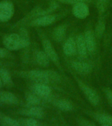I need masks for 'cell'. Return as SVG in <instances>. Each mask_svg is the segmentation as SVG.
<instances>
[{
    "label": "cell",
    "instance_id": "6da1fadb",
    "mask_svg": "<svg viewBox=\"0 0 112 126\" xmlns=\"http://www.w3.org/2000/svg\"><path fill=\"white\" fill-rule=\"evenodd\" d=\"M3 43L6 49L18 51L26 48L29 45V38L22 37L19 33H10L4 36Z\"/></svg>",
    "mask_w": 112,
    "mask_h": 126
},
{
    "label": "cell",
    "instance_id": "7a4b0ae2",
    "mask_svg": "<svg viewBox=\"0 0 112 126\" xmlns=\"http://www.w3.org/2000/svg\"><path fill=\"white\" fill-rule=\"evenodd\" d=\"M14 13V5L10 0L0 1V22H6L11 19Z\"/></svg>",
    "mask_w": 112,
    "mask_h": 126
},
{
    "label": "cell",
    "instance_id": "3957f363",
    "mask_svg": "<svg viewBox=\"0 0 112 126\" xmlns=\"http://www.w3.org/2000/svg\"><path fill=\"white\" fill-rule=\"evenodd\" d=\"M24 73V74L26 78L35 81L36 83L48 84L50 83L47 70H31Z\"/></svg>",
    "mask_w": 112,
    "mask_h": 126
},
{
    "label": "cell",
    "instance_id": "277c9868",
    "mask_svg": "<svg viewBox=\"0 0 112 126\" xmlns=\"http://www.w3.org/2000/svg\"><path fill=\"white\" fill-rule=\"evenodd\" d=\"M77 82L78 83L79 86L83 91V93L86 96L88 101L93 106H97L100 102V98H99V96L97 94V93L94 89L90 88V87L86 85L85 83H84L83 81H80L78 79H77Z\"/></svg>",
    "mask_w": 112,
    "mask_h": 126
},
{
    "label": "cell",
    "instance_id": "5b68a950",
    "mask_svg": "<svg viewBox=\"0 0 112 126\" xmlns=\"http://www.w3.org/2000/svg\"><path fill=\"white\" fill-rule=\"evenodd\" d=\"M42 43H43L44 52L47 54L49 59L53 61L55 64L58 66L59 64H60L58 55L57 54L56 51L53 47V45H52L51 41L48 39H44Z\"/></svg>",
    "mask_w": 112,
    "mask_h": 126
},
{
    "label": "cell",
    "instance_id": "8992f818",
    "mask_svg": "<svg viewBox=\"0 0 112 126\" xmlns=\"http://www.w3.org/2000/svg\"><path fill=\"white\" fill-rule=\"evenodd\" d=\"M56 16L54 15H46L33 19L29 23L31 26H47L55 22Z\"/></svg>",
    "mask_w": 112,
    "mask_h": 126
},
{
    "label": "cell",
    "instance_id": "52a82bcc",
    "mask_svg": "<svg viewBox=\"0 0 112 126\" xmlns=\"http://www.w3.org/2000/svg\"><path fill=\"white\" fill-rule=\"evenodd\" d=\"M72 13L75 17L83 19L87 17L89 15V8L84 2L77 3L73 5Z\"/></svg>",
    "mask_w": 112,
    "mask_h": 126
},
{
    "label": "cell",
    "instance_id": "ba28073f",
    "mask_svg": "<svg viewBox=\"0 0 112 126\" xmlns=\"http://www.w3.org/2000/svg\"><path fill=\"white\" fill-rule=\"evenodd\" d=\"M20 113L33 118H42L44 116V111L38 106H32L26 109H22L20 110Z\"/></svg>",
    "mask_w": 112,
    "mask_h": 126
},
{
    "label": "cell",
    "instance_id": "9c48e42d",
    "mask_svg": "<svg viewBox=\"0 0 112 126\" xmlns=\"http://www.w3.org/2000/svg\"><path fill=\"white\" fill-rule=\"evenodd\" d=\"M33 91L40 98H47L51 94V89L47 84L35 83L33 87Z\"/></svg>",
    "mask_w": 112,
    "mask_h": 126
},
{
    "label": "cell",
    "instance_id": "30bf717a",
    "mask_svg": "<svg viewBox=\"0 0 112 126\" xmlns=\"http://www.w3.org/2000/svg\"><path fill=\"white\" fill-rule=\"evenodd\" d=\"M71 66L75 72L83 75L88 74L92 71V66L85 62L74 61L71 63Z\"/></svg>",
    "mask_w": 112,
    "mask_h": 126
},
{
    "label": "cell",
    "instance_id": "8fae6325",
    "mask_svg": "<svg viewBox=\"0 0 112 126\" xmlns=\"http://www.w3.org/2000/svg\"><path fill=\"white\" fill-rule=\"evenodd\" d=\"M84 39L86 42L87 51L90 53H94L96 51V38L93 32L88 30L86 31L84 35Z\"/></svg>",
    "mask_w": 112,
    "mask_h": 126
},
{
    "label": "cell",
    "instance_id": "7c38bea8",
    "mask_svg": "<svg viewBox=\"0 0 112 126\" xmlns=\"http://www.w3.org/2000/svg\"><path fill=\"white\" fill-rule=\"evenodd\" d=\"M0 100L1 102L7 104H18V98L15 94L9 91H1L0 92Z\"/></svg>",
    "mask_w": 112,
    "mask_h": 126
},
{
    "label": "cell",
    "instance_id": "4fadbf2b",
    "mask_svg": "<svg viewBox=\"0 0 112 126\" xmlns=\"http://www.w3.org/2000/svg\"><path fill=\"white\" fill-rule=\"evenodd\" d=\"M63 51L66 55L68 56H72L76 53V42L75 41L73 38L70 37L67 39L63 47Z\"/></svg>",
    "mask_w": 112,
    "mask_h": 126
},
{
    "label": "cell",
    "instance_id": "5bb4252c",
    "mask_svg": "<svg viewBox=\"0 0 112 126\" xmlns=\"http://www.w3.org/2000/svg\"><path fill=\"white\" fill-rule=\"evenodd\" d=\"M92 116L99 123L112 126V116L105 113H92Z\"/></svg>",
    "mask_w": 112,
    "mask_h": 126
},
{
    "label": "cell",
    "instance_id": "9a60e30c",
    "mask_svg": "<svg viewBox=\"0 0 112 126\" xmlns=\"http://www.w3.org/2000/svg\"><path fill=\"white\" fill-rule=\"evenodd\" d=\"M77 51L81 56L85 57L87 54V48H86V42L84 37L82 35H79L76 40Z\"/></svg>",
    "mask_w": 112,
    "mask_h": 126
},
{
    "label": "cell",
    "instance_id": "2e32d148",
    "mask_svg": "<svg viewBox=\"0 0 112 126\" xmlns=\"http://www.w3.org/2000/svg\"><path fill=\"white\" fill-rule=\"evenodd\" d=\"M36 62L41 67H47L49 65V58L44 51H38L36 54Z\"/></svg>",
    "mask_w": 112,
    "mask_h": 126
},
{
    "label": "cell",
    "instance_id": "e0dca14e",
    "mask_svg": "<svg viewBox=\"0 0 112 126\" xmlns=\"http://www.w3.org/2000/svg\"><path fill=\"white\" fill-rule=\"evenodd\" d=\"M0 78L2 83L7 86H11L13 84L10 73L5 68H0Z\"/></svg>",
    "mask_w": 112,
    "mask_h": 126
},
{
    "label": "cell",
    "instance_id": "ac0fdd59",
    "mask_svg": "<svg viewBox=\"0 0 112 126\" xmlns=\"http://www.w3.org/2000/svg\"><path fill=\"white\" fill-rule=\"evenodd\" d=\"M55 105L62 111H71L73 109V105L70 101L65 99H59L55 102Z\"/></svg>",
    "mask_w": 112,
    "mask_h": 126
},
{
    "label": "cell",
    "instance_id": "d6986e66",
    "mask_svg": "<svg viewBox=\"0 0 112 126\" xmlns=\"http://www.w3.org/2000/svg\"><path fill=\"white\" fill-rule=\"evenodd\" d=\"M66 34V27L64 26H58L54 30L53 33V38L55 41H61L64 39Z\"/></svg>",
    "mask_w": 112,
    "mask_h": 126
},
{
    "label": "cell",
    "instance_id": "ffe728a7",
    "mask_svg": "<svg viewBox=\"0 0 112 126\" xmlns=\"http://www.w3.org/2000/svg\"><path fill=\"white\" fill-rule=\"evenodd\" d=\"M26 100L29 106H37L41 103V99L36 94H28L26 96Z\"/></svg>",
    "mask_w": 112,
    "mask_h": 126
},
{
    "label": "cell",
    "instance_id": "44dd1931",
    "mask_svg": "<svg viewBox=\"0 0 112 126\" xmlns=\"http://www.w3.org/2000/svg\"><path fill=\"white\" fill-rule=\"evenodd\" d=\"M110 0H96V7L99 14L102 15L108 8Z\"/></svg>",
    "mask_w": 112,
    "mask_h": 126
},
{
    "label": "cell",
    "instance_id": "7402d4cb",
    "mask_svg": "<svg viewBox=\"0 0 112 126\" xmlns=\"http://www.w3.org/2000/svg\"><path fill=\"white\" fill-rule=\"evenodd\" d=\"M104 30H105V22H104V18H101L96 26L95 33H96V37H98V38L102 37V34L104 33Z\"/></svg>",
    "mask_w": 112,
    "mask_h": 126
},
{
    "label": "cell",
    "instance_id": "603a6c76",
    "mask_svg": "<svg viewBox=\"0 0 112 126\" xmlns=\"http://www.w3.org/2000/svg\"><path fill=\"white\" fill-rule=\"evenodd\" d=\"M3 124L7 126H22L19 122L9 116H3L2 117Z\"/></svg>",
    "mask_w": 112,
    "mask_h": 126
},
{
    "label": "cell",
    "instance_id": "cb8c5ba5",
    "mask_svg": "<svg viewBox=\"0 0 112 126\" xmlns=\"http://www.w3.org/2000/svg\"><path fill=\"white\" fill-rule=\"evenodd\" d=\"M47 73H48V76H49V80L50 82H58L60 80V77L58 74V73L53 70H48Z\"/></svg>",
    "mask_w": 112,
    "mask_h": 126
},
{
    "label": "cell",
    "instance_id": "d4e9b609",
    "mask_svg": "<svg viewBox=\"0 0 112 126\" xmlns=\"http://www.w3.org/2000/svg\"><path fill=\"white\" fill-rule=\"evenodd\" d=\"M56 1L60 2L62 3H66V4H75L77 3H80V2H88L89 0H56Z\"/></svg>",
    "mask_w": 112,
    "mask_h": 126
},
{
    "label": "cell",
    "instance_id": "484cf974",
    "mask_svg": "<svg viewBox=\"0 0 112 126\" xmlns=\"http://www.w3.org/2000/svg\"><path fill=\"white\" fill-rule=\"evenodd\" d=\"M104 92L106 98L108 99V102L110 105L112 106V90H111L110 89L106 88L104 89Z\"/></svg>",
    "mask_w": 112,
    "mask_h": 126
},
{
    "label": "cell",
    "instance_id": "4316f807",
    "mask_svg": "<svg viewBox=\"0 0 112 126\" xmlns=\"http://www.w3.org/2000/svg\"><path fill=\"white\" fill-rule=\"evenodd\" d=\"M26 126H39V125L37 120L33 118H30L26 121Z\"/></svg>",
    "mask_w": 112,
    "mask_h": 126
},
{
    "label": "cell",
    "instance_id": "83f0119b",
    "mask_svg": "<svg viewBox=\"0 0 112 126\" xmlns=\"http://www.w3.org/2000/svg\"><path fill=\"white\" fill-rule=\"evenodd\" d=\"M79 125L80 126H95L93 124L85 120H81L79 121Z\"/></svg>",
    "mask_w": 112,
    "mask_h": 126
},
{
    "label": "cell",
    "instance_id": "f1b7e54d",
    "mask_svg": "<svg viewBox=\"0 0 112 126\" xmlns=\"http://www.w3.org/2000/svg\"><path fill=\"white\" fill-rule=\"evenodd\" d=\"M7 55V51L6 49L1 48L0 47V59L5 58Z\"/></svg>",
    "mask_w": 112,
    "mask_h": 126
},
{
    "label": "cell",
    "instance_id": "f546056e",
    "mask_svg": "<svg viewBox=\"0 0 112 126\" xmlns=\"http://www.w3.org/2000/svg\"><path fill=\"white\" fill-rule=\"evenodd\" d=\"M2 84H3V83H2L1 79V78H0V87H1V86L2 85Z\"/></svg>",
    "mask_w": 112,
    "mask_h": 126
},
{
    "label": "cell",
    "instance_id": "4dcf8cb0",
    "mask_svg": "<svg viewBox=\"0 0 112 126\" xmlns=\"http://www.w3.org/2000/svg\"><path fill=\"white\" fill-rule=\"evenodd\" d=\"M101 126H108V125H105V124H102Z\"/></svg>",
    "mask_w": 112,
    "mask_h": 126
},
{
    "label": "cell",
    "instance_id": "1f68e13d",
    "mask_svg": "<svg viewBox=\"0 0 112 126\" xmlns=\"http://www.w3.org/2000/svg\"><path fill=\"white\" fill-rule=\"evenodd\" d=\"M2 125H3V126H6V125H5V124H2Z\"/></svg>",
    "mask_w": 112,
    "mask_h": 126
},
{
    "label": "cell",
    "instance_id": "d6a6232c",
    "mask_svg": "<svg viewBox=\"0 0 112 126\" xmlns=\"http://www.w3.org/2000/svg\"><path fill=\"white\" fill-rule=\"evenodd\" d=\"M1 100H0V104H1Z\"/></svg>",
    "mask_w": 112,
    "mask_h": 126
}]
</instances>
